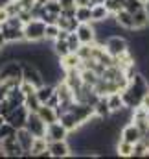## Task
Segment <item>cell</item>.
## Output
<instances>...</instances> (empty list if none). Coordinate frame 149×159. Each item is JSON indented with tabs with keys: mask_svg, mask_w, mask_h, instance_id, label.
Here are the masks:
<instances>
[{
	"mask_svg": "<svg viewBox=\"0 0 149 159\" xmlns=\"http://www.w3.org/2000/svg\"><path fill=\"white\" fill-rule=\"evenodd\" d=\"M59 4H61L63 9H72V7H75V0H59Z\"/></svg>",
	"mask_w": 149,
	"mask_h": 159,
	"instance_id": "obj_36",
	"label": "cell"
},
{
	"mask_svg": "<svg viewBox=\"0 0 149 159\" xmlns=\"http://www.w3.org/2000/svg\"><path fill=\"white\" fill-rule=\"evenodd\" d=\"M133 150H134V144L133 143H127L123 139H120L116 143V154L120 157H133Z\"/></svg>",
	"mask_w": 149,
	"mask_h": 159,
	"instance_id": "obj_23",
	"label": "cell"
},
{
	"mask_svg": "<svg viewBox=\"0 0 149 159\" xmlns=\"http://www.w3.org/2000/svg\"><path fill=\"white\" fill-rule=\"evenodd\" d=\"M66 43H68V46H70V52H77V50H79V46H81V41H79V37H77V34H75V32H70V34H68Z\"/></svg>",
	"mask_w": 149,
	"mask_h": 159,
	"instance_id": "obj_32",
	"label": "cell"
},
{
	"mask_svg": "<svg viewBox=\"0 0 149 159\" xmlns=\"http://www.w3.org/2000/svg\"><path fill=\"white\" fill-rule=\"evenodd\" d=\"M147 152H149V144L140 139L138 143H134V150H133V157H147Z\"/></svg>",
	"mask_w": 149,
	"mask_h": 159,
	"instance_id": "obj_29",
	"label": "cell"
},
{
	"mask_svg": "<svg viewBox=\"0 0 149 159\" xmlns=\"http://www.w3.org/2000/svg\"><path fill=\"white\" fill-rule=\"evenodd\" d=\"M0 148L4 150L6 157H22L24 156V150H22L20 143L17 141V135L7 137V139H2L0 141Z\"/></svg>",
	"mask_w": 149,
	"mask_h": 159,
	"instance_id": "obj_6",
	"label": "cell"
},
{
	"mask_svg": "<svg viewBox=\"0 0 149 159\" xmlns=\"http://www.w3.org/2000/svg\"><path fill=\"white\" fill-rule=\"evenodd\" d=\"M4 122H6V117H4V115H2V113H0V126H2V124H4Z\"/></svg>",
	"mask_w": 149,
	"mask_h": 159,
	"instance_id": "obj_41",
	"label": "cell"
},
{
	"mask_svg": "<svg viewBox=\"0 0 149 159\" xmlns=\"http://www.w3.org/2000/svg\"><path fill=\"white\" fill-rule=\"evenodd\" d=\"M70 52V46H68V43L65 39H55L53 41V54L57 56V57H63V56H66Z\"/></svg>",
	"mask_w": 149,
	"mask_h": 159,
	"instance_id": "obj_27",
	"label": "cell"
},
{
	"mask_svg": "<svg viewBox=\"0 0 149 159\" xmlns=\"http://www.w3.org/2000/svg\"><path fill=\"white\" fill-rule=\"evenodd\" d=\"M0 81H4L9 89L19 87L22 81V59H7L0 65Z\"/></svg>",
	"mask_w": 149,
	"mask_h": 159,
	"instance_id": "obj_1",
	"label": "cell"
},
{
	"mask_svg": "<svg viewBox=\"0 0 149 159\" xmlns=\"http://www.w3.org/2000/svg\"><path fill=\"white\" fill-rule=\"evenodd\" d=\"M75 19L77 22H92V6H77Z\"/></svg>",
	"mask_w": 149,
	"mask_h": 159,
	"instance_id": "obj_25",
	"label": "cell"
},
{
	"mask_svg": "<svg viewBox=\"0 0 149 159\" xmlns=\"http://www.w3.org/2000/svg\"><path fill=\"white\" fill-rule=\"evenodd\" d=\"M61 11H63V7H61L59 0H48L44 6H40L39 19H42L46 24H50V22H57Z\"/></svg>",
	"mask_w": 149,
	"mask_h": 159,
	"instance_id": "obj_3",
	"label": "cell"
},
{
	"mask_svg": "<svg viewBox=\"0 0 149 159\" xmlns=\"http://www.w3.org/2000/svg\"><path fill=\"white\" fill-rule=\"evenodd\" d=\"M133 20H134V30H136V32L147 30L149 28V9L144 7V9L133 13Z\"/></svg>",
	"mask_w": 149,
	"mask_h": 159,
	"instance_id": "obj_17",
	"label": "cell"
},
{
	"mask_svg": "<svg viewBox=\"0 0 149 159\" xmlns=\"http://www.w3.org/2000/svg\"><path fill=\"white\" fill-rule=\"evenodd\" d=\"M116 22L120 28L123 30H134V20H133V13H129L127 9H120L118 13H114Z\"/></svg>",
	"mask_w": 149,
	"mask_h": 159,
	"instance_id": "obj_18",
	"label": "cell"
},
{
	"mask_svg": "<svg viewBox=\"0 0 149 159\" xmlns=\"http://www.w3.org/2000/svg\"><path fill=\"white\" fill-rule=\"evenodd\" d=\"M24 106L28 107V111H39V107L42 106V102L39 100L37 91L32 93V94H26V100H24Z\"/></svg>",
	"mask_w": 149,
	"mask_h": 159,
	"instance_id": "obj_26",
	"label": "cell"
},
{
	"mask_svg": "<svg viewBox=\"0 0 149 159\" xmlns=\"http://www.w3.org/2000/svg\"><path fill=\"white\" fill-rule=\"evenodd\" d=\"M13 135H17V128L6 120V122L0 126V141H2V139H7V137H13Z\"/></svg>",
	"mask_w": 149,
	"mask_h": 159,
	"instance_id": "obj_30",
	"label": "cell"
},
{
	"mask_svg": "<svg viewBox=\"0 0 149 159\" xmlns=\"http://www.w3.org/2000/svg\"><path fill=\"white\" fill-rule=\"evenodd\" d=\"M46 122L39 117L37 111H30L28 115V120H26V129H30L33 133V137H46Z\"/></svg>",
	"mask_w": 149,
	"mask_h": 159,
	"instance_id": "obj_4",
	"label": "cell"
},
{
	"mask_svg": "<svg viewBox=\"0 0 149 159\" xmlns=\"http://www.w3.org/2000/svg\"><path fill=\"white\" fill-rule=\"evenodd\" d=\"M20 91H22L24 94H32V93H35V91H37V87H35V85H32L30 81H24V80H22V81H20Z\"/></svg>",
	"mask_w": 149,
	"mask_h": 159,
	"instance_id": "obj_34",
	"label": "cell"
},
{
	"mask_svg": "<svg viewBox=\"0 0 149 159\" xmlns=\"http://www.w3.org/2000/svg\"><path fill=\"white\" fill-rule=\"evenodd\" d=\"M24 28V26H22ZM22 28H17V26H9V24H2V34L6 35V39L9 44H17L20 41H26L24 39V30Z\"/></svg>",
	"mask_w": 149,
	"mask_h": 159,
	"instance_id": "obj_13",
	"label": "cell"
},
{
	"mask_svg": "<svg viewBox=\"0 0 149 159\" xmlns=\"http://www.w3.org/2000/svg\"><path fill=\"white\" fill-rule=\"evenodd\" d=\"M105 98H107V104H109V107H111L112 113H114V111H121V109L127 107L121 91H114V93H111V94H107Z\"/></svg>",
	"mask_w": 149,
	"mask_h": 159,
	"instance_id": "obj_16",
	"label": "cell"
},
{
	"mask_svg": "<svg viewBox=\"0 0 149 159\" xmlns=\"http://www.w3.org/2000/svg\"><path fill=\"white\" fill-rule=\"evenodd\" d=\"M109 17H111V11L105 6V2H94L92 4V22H103Z\"/></svg>",
	"mask_w": 149,
	"mask_h": 159,
	"instance_id": "obj_14",
	"label": "cell"
},
{
	"mask_svg": "<svg viewBox=\"0 0 149 159\" xmlns=\"http://www.w3.org/2000/svg\"><path fill=\"white\" fill-rule=\"evenodd\" d=\"M57 24H59L61 30H66V32H75V28L79 26V22H77L75 17H68V15H63V13L59 15Z\"/></svg>",
	"mask_w": 149,
	"mask_h": 159,
	"instance_id": "obj_22",
	"label": "cell"
},
{
	"mask_svg": "<svg viewBox=\"0 0 149 159\" xmlns=\"http://www.w3.org/2000/svg\"><path fill=\"white\" fill-rule=\"evenodd\" d=\"M105 50L111 54L112 57H118V56H121L123 52L129 50V43L123 37H120V35H111L105 41Z\"/></svg>",
	"mask_w": 149,
	"mask_h": 159,
	"instance_id": "obj_5",
	"label": "cell"
},
{
	"mask_svg": "<svg viewBox=\"0 0 149 159\" xmlns=\"http://www.w3.org/2000/svg\"><path fill=\"white\" fill-rule=\"evenodd\" d=\"M7 93H9V87L4 81H0V102H4L7 98Z\"/></svg>",
	"mask_w": 149,
	"mask_h": 159,
	"instance_id": "obj_35",
	"label": "cell"
},
{
	"mask_svg": "<svg viewBox=\"0 0 149 159\" xmlns=\"http://www.w3.org/2000/svg\"><path fill=\"white\" fill-rule=\"evenodd\" d=\"M28 115H30V111H28V107L22 104V106H17L13 111H9V113L6 115V120H7L9 124H13L17 129H20V128H24V126H26Z\"/></svg>",
	"mask_w": 149,
	"mask_h": 159,
	"instance_id": "obj_7",
	"label": "cell"
},
{
	"mask_svg": "<svg viewBox=\"0 0 149 159\" xmlns=\"http://www.w3.org/2000/svg\"><path fill=\"white\" fill-rule=\"evenodd\" d=\"M142 2H144V4H146V6H147V4H149V0H142Z\"/></svg>",
	"mask_w": 149,
	"mask_h": 159,
	"instance_id": "obj_42",
	"label": "cell"
},
{
	"mask_svg": "<svg viewBox=\"0 0 149 159\" xmlns=\"http://www.w3.org/2000/svg\"><path fill=\"white\" fill-rule=\"evenodd\" d=\"M13 2H19V0H13Z\"/></svg>",
	"mask_w": 149,
	"mask_h": 159,
	"instance_id": "obj_43",
	"label": "cell"
},
{
	"mask_svg": "<svg viewBox=\"0 0 149 159\" xmlns=\"http://www.w3.org/2000/svg\"><path fill=\"white\" fill-rule=\"evenodd\" d=\"M9 19V13H7V9H4V7H0V26L6 22Z\"/></svg>",
	"mask_w": 149,
	"mask_h": 159,
	"instance_id": "obj_37",
	"label": "cell"
},
{
	"mask_svg": "<svg viewBox=\"0 0 149 159\" xmlns=\"http://www.w3.org/2000/svg\"><path fill=\"white\" fill-rule=\"evenodd\" d=\"M103 2H105V6L109 7L111 13H118L120 9H123V2L125 0H103Z\"/></svg>",
	"mask_w": 149,
	"mask_h": 159,
	"instance_id": "obj_33",
	"label": "cell"
},
{
	"mask_svg": "<svg viewBox=\"0 0 149 159\" xmlns=\"http://www.w3.org/2000/svg\"><path fill=\"white\" fill-rule=\"evenodd\" d=\"M144 7H146V4L142 0H125L123 2V9H127L129 13H136V11H140Z\"/></svg>",
	"mask_w": 149,
	"mask_h": 159,
	"instance_id": "obj_31",
	"label": "cell"
},
{
	"mask_svg": "<svg viewBox=\"0 0 149 159\" xmlns=\"http://www.w3.org/2000/svg\"><path fill=\"white\" fill-rule=\"evenodd\" d=\"M75 34L81 41V44L96 43V26H92V22H79V26L75 28Z\"/></svg>",
	"mask_w": 149,
	"mask_h": 159,
	"instance_id": "obj_11",
	"label": "cell"
},
{
	"mask_svg": "<svg viewBox=\"0 0 149 159\" xmlns=\"http://www.w3.org/2000/svg\"><path fill=\"white\" fill-rule=\"evenodd\" d=\"M24 39L28 43H40L44 41V34H46V22L42 19H32L28 22H24Z\"/></svg>",
	"mask_w": 149,
	"mask_h": 159,
	"instance_id": "obj_2",
	"label": "cell"
},
{
	"mask_svg": "<svg viewBox=\"0 0 149 159\" xmlns=\"http://www.w3.org/2000/svg\"><path fill=\"white\" fill-rule=\"evenodd\" d=\"M11 2H13V0H0V7H4V9H6Z\"/></svg>",
	"mask_w": 149,
	"mask_h": 159,
	"instance_id": "obj_40",
	"label": "cell"
},
{
	"mask_svg": "<svg viewBox=\"0 0 149 159\" xmlns=\"http://www.w3.org/2000/svg\"><path fill=\"white\" fill-rule=\"evenodd\" d=\"M59 32H61V28H59V24L57 22H50V24H46V34H44V41H53L59 37Z\"/></svg>",
	"mask_w": 149,
	"mask_h": 159,
	"instance_id": "obj_28",
	"label": "cell"
},
{
	"mask_svg": "<svg viewBox=\"0 0 149 159\" xmlns=\"http://www.w3.org/2000/svg\"><path fill=\"white\" fill-rule=\"evenodd\" d=\"M94 0H75V7L77 6H92Z\"/></svg>",
	"mask_w": 149,
	"mask_h": 159,
	"instance_id": "obj_39",
	"label": "cell"
},
{
	"mask_svg": "<svg viewBox=\"0 0 149 159\" xmlns=\"http://www.w3.org/2000/svg\"><path fill=\"white\" fill-rule=\"evenodd\" d=\"M144 137V133H142V129L138 128V124L136 122H127L123 128H121V131H120V139H123V141H127V143H138L140 139Z\"/></svg>",
	"mask_w": 149,
	"mask_h": 159,
	"instance_id": "obj_10",
	"label": "cell"
},
{
	"mask_svg": "<svg viewBox=\"0 0 149 159\" xmlns=\"http://www.w3.org/2000/svg\"><path fill=\"white\" fill-rule=\"evenodd\" d=\"M0 54H2V48H0Z\"/></svg>",
	"mask_w": 149,
	"mask_h": 159,
	"instance_id": "obj_44",
	"label": "cell"
},
{
	"mask_svg": "<svg viewBox=\"0 0 149 159\" xmlns=\"http://www.w3.org/2000/svg\"><path fill=\"white\" fill-rule=\"evenodd\" d=\"M81 57H79V54L77 52H68L66 56H63V57H59V65L65 69V70H68V69H81Z\"/></svg>",
	"mask_w": 149,
	"mask_h": 159,
	"instance_id": "obj_15",
	"label": "cell"
},
{
	"mask_svg": "<svg viewBox=\"0 0 149 159\" xmlns=\"http://www.w3.org/2000/svg\"><path fill=\"white\" fill-rule=\"evenodd\" d=\"M68 135H70V131L65 128V124L61 120H55V122L46 126V139L48 141H65V139H68Z\"/></svg>",
	"mask_w": 149,
	"mask_h": 159,
	"instance_id": "obj_9",
	"label": "cell"
},
{
	"mask_svg": "<svg viewBox=\"0 0 149 159\" xmlns=\"http://www.w3.org/2000/svg\"><path fill=\"white\" fill-rule=\"evenodd\" d=\"M48 139L46 137H35V141H33V146H32V157H39L42 152H46L48 150Z\"/></svg>",
	"mask_w": 149,
	"mask_h": 159,
	"instance_id": "obj_24",
	"label": "cell"
},
{
	"mask_svg": "<svg viewBox=\"0 0 149 159\" xmlns=\"http://www.w3.org/2000/svg\"><path fill=\"white\" fill-rule=\"evenodd\" d=\"M94 113L98 115V117H101V119H109L111 117V107H109V104H107V98L105 96H100L98 100H96V104H94Z\"/></svg>",
	"mask_w": 149,
	"mask_h": 159,
	"instance_id": "obj_21",
	"label": "cell"
},
{
	"mask_svg": "<svg viewBox=\"0 0 149 159\" xmlns=\"http://www.w3.org/2000/svg\"><path fill=\"white\" fill-rule=\"evenodd\" d=\"M17 141L20 143V146L24 150V156L22 157H32L30 152H32V146H33V141H35L33 133L30 129H26V128H20V129H17Z\"/></svg>",
	"mask_w": 149,
	"mask_h": 159,
	"instance_id": "obj_12",
	"label": "cell"
},
{
	"mask_svg": "<svg viewBox=\"0 0 149 159\" xmlns=\"http://www.w3.org/2000/svg\"><path fill=\"white\" fill-rule=\"evenodd\" d=\"M39 117L44 120L46 124H52V122H55V120H59V113H57V109L55 107H52V106H46V104H42L40 107H39Z\"/></svg>",
	"mask_w": 149,
	"mask_h": 159,
	"instance_id": "obj_19",
	"label": "cell"
},
{
	"mask_svg": "<svg viewBox=\"0 0 149 159\" xmlns=\"http://www.w3.org/2000/svg\"><path fill=\"white\" fill-rule=\"evenodd\" d=\"M140 106H142V107H146V109L149 111V91L144 94V96H142V100H140Z\"/></svg>",
	"mask_w": 149,
	"mask_h": 159,
	"instance_id": "obj_38",
	"label": "cell"
},
{
	"mask_svg": "<svg viewBox=\"0 0 149 159\" xmlns=\"http://www.w3.org/2000/svg\"><path fill=\"white\" fill-rule=\"evenodd\" d=\"M101 2H103V0H101Z\"/></svg>",
	"mask_w": 149,
	"mask_h": 159,
	"instance_id": "obj_45",
	"label": "cell"
},
{
	"mask_svg": "<svg viewBox=\"0 0 149 159\" xmlns=\"http://www.w3.org/2000/svg\"><path fill=\"white\" fill-rule=\"evenodd\" d=\"M13 107H17V106H22L24 104V100H26V94L20 91V85L19 87H11L9 89V93H7V98H6Z\"/></svg>",
	"mask_w": 149,
	"mask_h": 159,
	"instance_id": "obj_20",
	"label": "cell"
},
{
	"mask_svg": "<svg viewBox=\"0 0 149 159\" xmlns=\"http://www.w3.org/2000/svg\"><path fill=\"white\" fill-rule=\"evenodd\" d=\"M48 152H50L52 157L65 159V157H70L72 148L68 144V139H65V141H50L48 143Z\"/></svg>",
	"mask_w": 149,
	"mask_h": 159,
	"instance_id": "obj_8",
	"label": "cell"
}]
</instances>
